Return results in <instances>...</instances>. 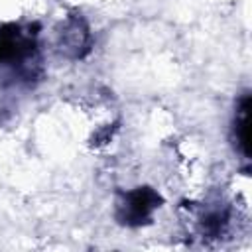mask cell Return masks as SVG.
I'll return each mask as SVG.
<instances>
[{
    "label": "cell",
    "mask_w": 252,
    "mask_h": 252,
    "mask_svg": "<svg viewBox=\"0 0 252 252\" xmlns=\"http://www.w3.org/2000/svg\"><path fill=\"white\" fill-rule=\"evenodd\" d=\"M37 22H10L0 26V85L33 89L43 77Z\"/></svg>",
    "instance_id": "obj_1"
},
{
    "label": "cell",
    "mask_w": 252,
    "mask_h": 252,
    "mask_svg": "<svg viewBox=\"0 0 252 252\" xmlns=\"http://www.w3.org/2000/svg\"><path fill=\"white\" fill-rule=\"evenodd\" d=\"M163 205L161 195L148 187H134L130 191H116L114 199V219L122 226H142L152 222V215L156 209Z\"/></svg>",
    "instance_id": "obj_2"
},
{
    "label": "cell",
    "mask_w": 252,
    "mask_h": 252,
    "mask_svg": "<svg viewBox=\"0 0 252 252\" xmlns=\"http://www.w3.org/2000/svg\"><path fill=\"white\" fill-rule=\"evenodd\" d=\"M59 51L69 59H83L91 51V32L81 14H71L57 39Z\"/></svg>",
    "instance_id": "obj_3"
},
{
    "label": "cell",
    "mask_w": 252,
    "mask_h": 252,
    "mask_svg": "<svg viewBox=\"0 0 252 252\" xmlns=\"http://www.w3.org/2000/svg\"><path fill=\"white\" fill-rule=\"evenodd\" d=\"M250 94L244 93L240 96V102L236 104V114H234V144L238 146L240 154L248 159L250 152H248V142H250Z\"/></svg>",
    "instance_id": "obj_4"
}]
</instances>
